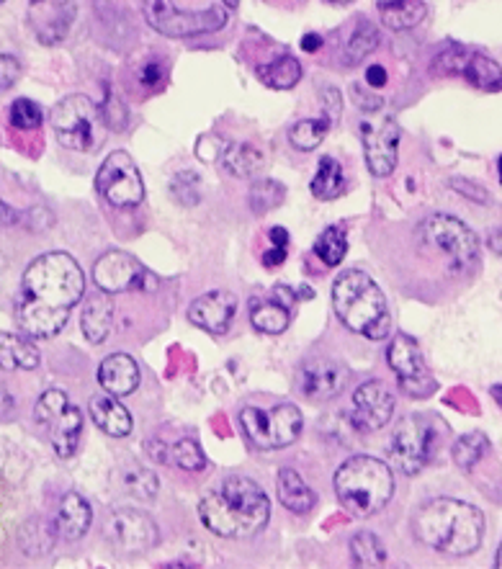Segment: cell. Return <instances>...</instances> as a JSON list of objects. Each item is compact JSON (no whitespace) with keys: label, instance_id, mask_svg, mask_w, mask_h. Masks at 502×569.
<instances>
[{"label":"cell","instance_id":"obj_1","mask_svg":"<svg viewBox=\"0 0 502 569\" xmlns=\"http://www.w3.org/2000/svg\"><path fill=\"white\" fill-rule=\"evenodd\" d=\"M201 523L222 539H253L271 518V500L258 482L248 477H227L206 492L199 503Z\"/></svg>","mask_w":502,"mask_h":569},{"label":"cell","instance_id":"obj_2","mask_svg":"<svg viewBox=\"0 0 502 569\" xmlns=\"http://www.w3.org/2000/svg\"><path fill=\"white\" fill-rule=\"evenodd\" d=\"M412 531L430 549L448 557H469L482 546L484 515L456 497L430 500L412 518Z\"/></svg>","mask_w":502,"mask_h":569},{"label":"cell","instance_id":"obj_3","mask_svg":"<svg viewBox=\"0 0 502 569\" xmlns=\"http://www.w3.org/2000/svg\"><path fill=\"white\" fill-rule=\"evenodd\" d=\"M333 307L348 330L369 340H384L392 330L387 297L369 273L343 271L333 284Z\"/></svg>","mask_w":502,"mask_h":569},{"label":"cell","instance_id":"obj_4","mask_svg":"<svg viewBox=\"0 0 502 569\" xmlns=\"http://www.w3.org/2000/svg\"><path fill=\"white\" fill-rule=\"evenodd\" d=\"M340 505L356 518H371L394 495V472L376 456H351L343 461L333 479Z\"/></svg>","mask_w":502,"mask_h":569},{"label":"cell","instance_id":"obj_5","mask_svg":"<svg viewBox=\"0 0 502 569\" xmlns=\"http://www.w3.org/2000/svg\"><path fill=\"white\" fill-rule=\"evenodd\" d=\"M418 240L430 258H436L448 276L464 279L482 266L479 240L469 224L448 214H430L418 224Z\"/></svg>","mask_w":502,"mask_h":569},{"label":"cell","instance_id":"obj_6","mask_svg":"<svg viewBox=\"0 0 502 569\" xmlns=\"http://www.w3.org/2000/svg\"><path fill=\"white\" fill-rule=\"evenodd\" d=\"M85 279L78 261L67 253H44L24 271V297L52 309H70L83 299Z\"/></svg>","mask_w":502,"mask_h":569},{"label":"cell","instance_id":"obj_7","mask_svg":"<svg viewBox=\"0 0 502 569\" xmlns=\"http://www.w3.org/2000/svg\"><path fill=\"white\" fill-rule=\"evenodd\" d=\"M52 129L62 147L73 152H96L109 137V122L88 96H67L52 109Z\"/></svg>","mask_w":502,"mask_h":569},{"label":"cell","instance_id":"obj_8","mask_svg":"<svg viewBox=\"0 0 502 569\" xmlns=\"http://www.w3.org/2000/svg\"><path fill=\"white\" fill-rule=\"evenodd\" d=\"M145 21L163 37L186 39L222 29L227 24V11L222 6L183 11L173 0H145Z\"/></svg>","mask_w":502,"mask_h":569},{"label":"cell","instance_id":"obj_9","mask_svg":"<svg viewBox=\"0 0 502 569\" xmlns=\"http://www.w3.org/2000/svg\"><path fill=\"white\" fill-rule=\"evenodd\" d=\"M240 425L255 448L271 451V448H286L297 441L304 428V418L297 405H279L273 410L245 407Z\"/></svg>","mask_w":502,"mask_h":569},{"label":"cell","instance_id":"obj_10","mask_svg":"<svg viewBox=\"0 0 502 569\" xmlns=\"http://www.w3.org/2000/svg\"><path fill=\"white\" fill-rule=\"evenodd\" d=\"M37 423L47 430L49 443L60 459H73L83 433V415L60 389H47L34 407Z\"/></svg>","mask_w":502,"mask_h":569},{"label":"cell","instance_id":"obj_11","mask_svg":"<svg viewBox=\"0 0 502 569\" xmlns=\"http://www.w3.org/2000/svg\"><path fill=\"white\" fill-rule=\"evenodd\" d=\"M436 446V428L425 415H407L400 420L394 430L392 443H389V456H392L397 472L415 477L423 472V467L430 461Z\"/></svg>","mask_w":502,"mask_h":569},{"label":"cell","instance_id":"obj_12","mask_svg":"<svg viewBox=\"0 0 502 569\" xmlns=\"http://www.w3.org/2000/svg\"><path fill=\"white\" fill-rule=\"evenodd\" d=\"M96 188L103 199L116 209L142 204L145 199V183H142L140 168L134 165L127 152H111L98 168Z\"/></svg>","mask_w":502,"mask_h":569},{"label":"cell","instance_id":"obj_13","mask_svg":"<svg viewBox=\"0 0 502 569\" xmlns=\"http://www.w3.org/2000/svg\"><path fill=\"white\" fill-rule=\"evenodd\" d=\"M361 142L366 152V165L376 178L392 176L397 168V147H400V127L392 116L376 114L361 119Z\"/></svg>","mask_w":502,"mask_h":569},{"label":"cell","instance_id":"obj_14","mask_svg":"<svg viewBox=\"0 0 502 569\" xmlns=\"http://www.w3.org/2000/svg\"><path fill=\"white\" fill-rule=\"evenodd\" d=\"M433 73L459 75V78H464L466 83H472L479 91H502V67L487 55H479V52L459 47V44L448 47L443 55L436 57Z\"/></svg>","mask_w":502,"mask_h":569},{"label":"cell","instance_id":"obj_15","mask_svg":"<svg viewBox=\"0 0 502 569\" xmlns=\"http://www.w3.org/2000/svg\"><path fill=\"white\" fill-rule=\"evenodd\" d=\"M389 369L400 376V387L405 389L410 397H430L436 392V382L430 379L428 366L423 361L420 346L415 338L405 333H397L387 348Z\"/></svg>","mask_w":502,"mask_h":569},{"label":"cell","instance_id":"obj_16","mask_svg":"<svg viewBox=\"0 0 502 569\" xmlns=\"http://www.w3.org/2000/svg\"><path fill=\"white\" fill-rule=\"evenodd\" d=\"M75 0H29L26 21L34 37L47 47L62 44L75 24Z\"/></svg>","mask_w":502,"mask_h":569},{"label":"cell","instance_id":"obj_17","mask_svg":"<svg viewBox=\"0 0 502 569\" xmlns=\"http://www.w3.org/2000/svg\"><path fill=\"white\" fill-rule=\"evenodd\" d=\"M106 533L119 549L129 554H142L158 544V526L150 515L137 508H119L106 521Z\"/></svg>","mask_w":502,"mask_h":569},{"label":"cell","instance_id":"obj_18","mask_svg":"<svg viewBox=\"0 0 502 569\" xmlns=\"http://www.w3.org/2000/svg\"><path fill=\"white\" fill-rule=\"evenodd\" d=\"M394 415V394L384 382H366L351 400V423L358 433L382 430Z\"/></svg>","mask_w":502,"mask_h":569},{"label":"cell","instance_id":"obj_19","mask_svg":"<svg viewBox=\"0 0 502 569\" xmlns=\"http://www.w3.org/2000/svg\"><path fill=\"white\" fill-rule=\"evenodd\" d=\"M93 281L106 294H121V291L145 286L147 273L129 253H124V250H109L93 266Z\"/></svg>","mask_w":502,"mask_h":569},{"label":"cell","instance_id":"obj_20","mask_svg":"<svg viewBox=\"0 0 502 569\" xmlns=\"http://www.w3.org/2000/svg\"><path fill=\"white\" fill-rule=\"evenodd\" d=\"M237 297L232 291H209L188 307V322L206 333H227L230 322L235 320Z\"/></svg>","mask_w":502,"mask_h":569},{"label":"cell","instance_id":"obj_21","mask_svg":"<svg viewBox=\"0 0 502 569\" xmlns=\"http://www.w3.org/2000/svg\"><path fill=\"white\" fill-rule=\"evenodd\" d=\"M345 369L330 358H312L299 369V389L304 397L325 402L345 387Z\"/></svg>","mask_w":502,"mask_h":569},{"label":"cell","instance_id":"obj_22","mask_svg":"<svg viewBox=\"0 0 502 569\" xmlns=\"http://www.w3.org/2000/svg\"><path fill=\"white\" fill-rule=\"evenodd\" d=\"M67 317H70V312H65V309H52L29 297H24V302L19 304V312H16V322H19L21 333L26 338L37 340L55 338L62 327L67 325Z\"/></svg>","mask_w":502,"mask_h":569},{"label":"cell","instance_id":"obj_23","mask_svg":"<svg viewBox=\"0 0 502 569\" xmlns=\"http://www.w3.org/2000/svg\"><path fill=\"white\" fill-rule=\"evenodd\" d=\"M98 384L114 397H129L140 387V366L129 353H111L98 366Z\"/></svg>","mask_w":502,"mask_h":569},{"label":"cell","instance_id":"obj_24","mask_svg":"<svg viewBox=\"0 0 502 569\" xmlns=\"http://www.w3.org/2000/svg\"><path fill=\"white\" fill-rule=\"evenodd\" d=\"M93 521V510L88 505L85 497H80L78 492H67L62 497L60 510H57V521H55V531L60 539L67 541H78L83 539L88 528H91Z\"/></svg>","mask_w":502,"mask_h":569},{"label":"cell","instance_id":"obj_25","mask_svg":"<svg viewBox=\"0 0 502 569\" xmlns=\"http://www.w3.org/2000/svg\"><path fill=\"white\" fill-rule=\"evenodd\" d=\"M91 418L98 428L111 438H124L132 433V415L129 410L119 402V397L103 392L96 394L91 400Z\"/></svg>","mask_w":502,"mask_h":569},{"label":"cell","instance_id":"obj_26","mask_svg":"<svg viewBox=\"0 0 502 569\" xmlns=\"http://www.w3.org/2000/svg\"><path fill=\"white\" fill-rule=\"evenodd\" d=\"M111 325H114V302L111 294L101 291L96 297L88 299L83 309V335L88 343L98 346L111 335Z\"/></svg>","mask_w":502,"mask_h":569},{"label":"cell","instance_id":"obj_27","mask_svg":"<svg viewBox=\"0 0 502 569\" xmlns=\"http://www.w3.org/2000/svg\"><path fill=\"white\" fill-rule=\"evenodd\" d=\"M276 495H279V503L286 510L297 515L309 513L317 505V492L309 490L307 482L294 469H281L279 482H276Z\"/></svg>","mask_w":502,"mask_h":569},{"label":"cell","instance_id":"obj_28","mask_svg":"<svg viewBox=\"0 0 502 569\" xmlns=\"http://www.w3.org/2000/svg\"><path fill=\"white\" fill-rule=\"evenodd\" d=\"M39 366V351L26 335L0 333V369L31 371Z\"/></svg>","mask_w":502,"mask_h":569},{"label":"cell","instance_id":"obj_29","mask_svg":"<svg viewBox=\"0 0 502 569\" xmlns=\"http://www.w3.org/2000/svg\"><path fill=\"white\" fill-rule=\"evenodd\" d=\"M150 451L155 454V459L158 461L176 464V467H181L183 472H201V469H206V464H209L204 451H201V446L194 441V438H181V441L170 443V446L163 448H160L158 443H152Z\"/></svg>","mask_w":502,"mask_h":569},{"label":"cell","instance_id":"obj_30","mask_svg":"<svg viewBox=\"0 0 502 569\" xmlns=\"http://www.w3.org/2000/svg\"><path fill=\"white\" fill-rule=\"evenodd\" d=\"M250 322L258 333L266 335H281L289 327L291 312L289 304L276 299H253L250 302Z\"/></svg>","mask_w":502,"mask_h":569},{"label":"cell","instance_id":"obj_31","mask_svg":"<svg viewBox=\"0 0 502 569\" xmlns=\"http://www.w3.org/2000/svg\"><path fill=\"white\" fill-rule=\"evenodd\" d=\"M379 16H382V24L389 26V29L407 31L423 24V19L428 16V8H425L423 0H382L379 3Z\"/></svg>","mask_w":502,"mask_h":569},{"label":"cell","instance_id":"obj_32","mask_svg":"<svg viewBox=\"0 0 502 569\" xmlns=\"http://www.w3.org/2000/svg\"><path fill=\"white\" fill-rule=\"evenodd\" d=\"M255 78L261 80L263 85H268V88L289 91V88H294L302 80V65H299L297 57L281 55L279 60L255 67Z\"/></svg>","mask_w":502,"mask_h":569},{"label":"cell","instance_id":"obj_33","mask_svg":"<svg viewBox=\"0 0 502 569\" xmlns=\"http://www.w3.org/2000/svg\"><path fill=\"white\" fill-rule=\"evenodd\" d=\"M312 196L320 201H333L343 194L348 188V181L343 176V168H340L338 160L333 155H322L320 168H317L315 178H312Z\"/></svg>","mask_w":502,"mask_h":569},{"label":"cell","instance_id":"obj_34","mask_svg":"<svg viewBox=\"0 0 502 569\" xmlns=\"http://www.w3.org/2000/svg\"><path fill=\"white\" fill-rule=\"evenodd\" d=\"M224 170L235 178H253L263 170V152L255 145L240 142V145L224 147Z\"/></svg>","mask_w":502,"mask_h":569},{"label":"cell","instance_id":"obj_35","mask_svg":"<svg viewBox=\"0 0 502 569\" xmlns=\"http://www.w3.org/2000/svg\"><path fill=\"white\" fill-rule=\"evenodd\" d=\"M330 119L327 116H320V119H302L294 127L289 129V142L294 150L299 152H312L315 147L322 145V140L330 132Z\"/></svg>","mask_w":502,"mask_h":569},{"label":"cell","instance_id":"obj_36","mask_svg":"<svg viewBox=\"0 0 502 569\" xmlns=\"http://www.w3.org/2000/svg\"><path fill=\"white\" fill-rule=\"evenodd\" d=\"M345 253H348V235H345L343 227H327V230H322L317 235L315 255L327 268L340 266Z\"/></svg>","mask_w":502,"mask_h":569},{"label":"cell","instance_id":"obj_37","mask_svg":"<svg viewBox=\"0 0 502 569\" xmlns=\"http://www.w3.org/2000/svg\"><path fill=\"white\" fill-rule=\"evenodd\" d=\"M351 554L356 567H382L387 562V549L374 533H356L351 539Z\"/></svg>","mask_w":502,"mask_h":569},{"label":"cell","instance_id":"obj_38","mask_svg":"<svg viewBox=\"0 0 502 569\" xmlns=\"http://www.w3.org/2000/svg\"><path fill=\"white\" fill-rule=\"evenodd\" d=\"M487 451H490V441H487V436H482V433H469V436H461L459 441L454 443L451 456H454L456 467L469 472L477 461H482L484 456H487Z\"/></svg>","mask_w":502,"mask_h":569},{"label":"cell","instance_id":"obj_39","mask_svg":"<svg viewBox=\"0 0 502 569\" xmlns=\"http://www.w3.org/2000/svg\"><path fill=\"white\" fill-rule=\"evenodd\" d=\"M376 47H379V31H376L371 24H361L351 34L348 44H345L343 52L345 65H358V62L366 60Z\"/></svg>","mask_w":502,"mask_h":569},{"label":"cell","instance_id":"obj_40","mask_svg":"<svg viewBox=\"0 0 502 569\" xmlns=\"http://www.w3.org/2000/svg\"><path fill=\"white\" fill-rule=\"evenodd\" d=\"M11 127L19 129V132H31V129H39L44 122V114L39 109V103L29 101V98H19V101H13L11 106Z\"/></svg>","mask_w":502,"mask_h":569},{"label":"cell","instance_id":"obj_41","mask_svg":"<svg viewBox=\"0 0 502 569\" xmlns=\"http://www.w3.org/2000/svg\"><path fill=\"white\" fill-rule=\"evenodd\" d=\"M284 201V186L279 181H261L255 183L250 191V206L255 214H266Z\"/></svg>","mask_w":502,"mask_h":569},{"label":"cell","instance_id":"obj_42","mask_svg":"<svg viewBox=\"0 0 502 569\" xmlns=\"http://www.w3.org/2000/svg\"><path fill=\"white\" fill-rule=\"evenodd\" d=\"M127 487L134 497H140V500H152V497L158 495L160 490V482L158 477L147 469H134V472L127 474Z\"/></svg>","mask_w":502,"mask_h":569},{"label":"cell","instance_id":"obj_43","mask_svg":"<svg viewBox=\"0 0 502 569\" xmlns=\"http://www.w3.org/2000/svg\"><path fill=\"white\" fill-rule=\"evenodd\" d=\"M170 191H173L178 204L183 206L199 204V176H196V173H178V176L173 178Z\"/></svg>","mask_w":502,"mask_h":569},{"label":"cell","instance_id":"obj_44","mask_svg":"<svg viewBox=\"0 0 502 569\" xmlns=\"http://www.w3.org/2000/svg\"><path fill=\"white\" fill-rule=\"evenodd\" d=\"M21 78V62L11 55H0V93L19 83Z\"/></svg>","mask_w":502,"mask_h":569},{"label":"cell","instance_id":"obj_45","mask_svg":"<svg viewBox=\"0 0 502 569\" xmlns=\"http://www.w3.org/2000/svg\"><path fill=\"white\" fill-rule=\"evenodd\" d=\"M451 186H454L456 194L477 201V204H487V201H490V196H487V191H482V186H477V183H472V181H466V178H454V181H451Z\"/></svg>","mask_w":502,"mask_h":569},{"label":"cell","instance_id":"obj_46","mask_svg":"<svg viewBox=\"0 0 502 569\" xmlns=\"http://www.w3.org/2000/svg\"><path fill=\"white\" fill-rule=\"evenodd\" d=\"M165 80V65L158 60L147 62L145 67L140 70V83L145 85V88H158L160 83Z\"/></svg>","mask_w":502,"mask_h":569},{"label":"cell","instance_id":"obj_47","mask_svg":"<svg viewBox=\"0 0 502 569\" xmlns=\"http://www.w3.org/2000/svg\"><path fill=\"white\" fill-rule=\"evenodd\" d=\"M340 106H343L340 93L335 88H322V109H325V116L333 124L340 119Z\"/></svg>","mask_w":502,"mask_h":569},{"label":"cell","instance_id":"obj_48","mask_svg":"<svg viewBox=\"0 0 502 569\" xmlns=\"http://www.w3.org/2000/svg\"><path fill=\"white\" fill-rule=\"evenodd\" d=\"M263 266L266 268H276V266H281V263L286 261V248L284 245H273L271 243V248L266 250V253H263Z\"/></svg>","mask_w":502,"mask_h":569},{"label":"cell","instance_id":"obj_49","mask_svg":"<svg viewBox=\"0 0 502 569\" xmlns=\"http://www.w3.org/2000/svg\"><path fill=\"white\" fill-rule=\"evenodd\" d=\"M366 83H369V88H374V91L384 88V85H387V70H384L382 65H371L369 70H366Z\"/></svg>","mask_w":502,"mask_h":569},{"label":"cell","instance_id":"obj_50","mask_svg":"<svg viewBox=\"0 0 502 569\" xmlns=\"http://www.w3.org/2000/svg\"><path fill=\"white\" fill-rule=\"evenodd\" d=\"M16 222H19V212L0 201V227H11Z\"/></svg>","mask_w":502,"mask_h":569},{"label":"cell","instance_id":"obj_51","mask_svg":"<svg viewBox=\"0 0 502 569\" xmlns=\"http://www.w3.org/2000/svg\"><path fill=\"white\" fill-rule=\"evenodd\" d=\"M320 47H322L320 34H304V39H302L304 52H309V55H312V52H317V49H320Z\"/></svg>","mask_w":502,"mask_h":569},{"label":"cell","instance_id":"obj_52","mask_svg":"<svg viewBox=\"0 0 502 569\" xmlns=\"http://www.w3.org/2000/svg\"><path fill=\"white\" fill-rule=\"evenodd\" d=\"M268 237H271L273 245H284V248H289V232H286L284 227H273V230L268 232Z\"/></svg>","mask_w":502,"mask_h":569},{"label":"cell","instance_id":"obj_53","mask_svg":"<svg viewBox=\"0 0 502 569\" xmlns=\"http://www.w3.org/2000/svg\"><path fill=\"white\" fill-rule=\"evenodd\" d=\"M490 250H495V253L502 255V227L490 235Z\"/></svg>","mask_w":502,"mask_h":569},{"label":"cell","instance_id":"obj_54","mask_svg":"<svg viewBox=\"0 0 502 569\" xmlns=\"http://www.w3.org/2000/svg\"><path fill=\"white\" fill-rule=\"evenodd\" d=\"M492 397H495L497 405L502 407V384H497V387H492Z\"/></svg>","mask_w":502,"mask_h":569},{"label":"cell","instance_id":"obj_55","mask_svg":"<svg viewBox=\"0 0 502 569\" xmlns=\"http://www.w3.org/2000/svg\"><path fill=\"white\" fill-rule=\"evenodd\" d=\"M495 567H497V569H502V544H500V549H497V557H495Z\"/></svg>","mask_w":502,"mask_h":569},{"label":"cell","instance_id":"obj_56","mask_svg":"<svg viewBox=\"0 0 502 569\" xmlns=\"http://www.w3.org/2000/svg\"><path fill=\"white\" fill-rule=\"evenodd\" d=\"M222 3H224V6H227V8H237V6H240V0H222Z\"/></svg>","mask_w":502,"mask_h":569},{"label":"cell","instance_id":"obj_57","mask_svg":"<svg viewBox=\"0 0 502 569\" xmlns=\"http://www.w3.org/2000/svg\"><path fill=\"white\" fill-rule=\"evenodd\" d=\"M327 3H338V6H345V3H353V0H327Z\"/></svg>","mask_w":502,"mask_h":569},{"label":"cell","instance_id":"obj_58","mask_svg":"<svg viewBox=\"0 0 502 569\" xmlns=\"http://www.w3.org/2000/svg\"><path fill=\"white\" fill-rule=\"evenodd\" d=\"M497 176H500V183H502V158L497 160Z\"/></svg>","mask_w":502,"mask_h":569}]
</instances>
